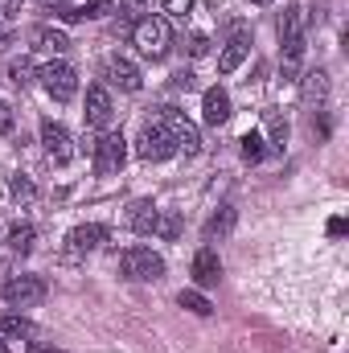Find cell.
<instances>
[{
	"instance_id": "cell-1",
	"label": "cell",
	"mask_w": 349,
	"mask_h": 353,
	"mask_svg": "<svg viewBox=\"0 0 349 353\" xmlns=\"http://www.w3.org/2000/svg\"><path fill=\"white\" fill-rule=\"evenodd\" d=\"M304 29H308V12L300 4H292L283 17H279V41H283V70L296 74L300 70V58H304Z\"/></svg>"
},
{
	"instance_id": "cell-2",
	"label": "cell",
	"mask_w": 349,
	"mask_h": 353,
	"mask_svg": "<svg viewBox=\"0 0 349 353\" xmlns=\"http://www.w3.org/2000/svg\"><path fill=\"white\" fill-rule=\"evenodd\" d=\"M169 41H173V29H169L165 17H140V21L132 25V46H136L144 58H152V62H161V58L169 54Z\"/></svg>"
},
{
	"instance_id": "cell-3",
	"label": "cell",
	"mask_w": 349,
	"mask_h": 353,
	"mask_svg": "<svg viewBox=\"0 0 349 353\" xmlns=\"http://www.w3.org/2000/svg\"><path fill=\"white\" fill-rule=\"evenodd\" d=\"M119 271H123V279L157 283V279L165 275V259H161L157 251H148V247H128V251L119 255Z\"/></svg>"
},
{
	"instance_id": "cell-4",
	"label": "cell",
	"mask_w": 349,
	"mask_h": 353,
	"mask_svg": "<svg viewBox=\"0 0 349 353\" xmlns=\"http://www.w3.org/2000/svg\"><path fill=\"white\" fill-rule=\"evenodd\" d=\"M37 79H41V87H46V94H50L54 103H70V99L79 94V74H74V66H66L62 58L46 62V66L37 70Z\"/></svg>"
},
{
	"instance_id": "cell-5",
	"label": "cell",
	"mask_w": 349,
	"mask_h": 353,
	"mask_svg": "<svg viewBox=\"0 0 349 353\" xmlns=\"http://www.w3.org/2000/svg\"><path fill=\"white\" fill-rule=\"evenodd\" d=\"M161 123L169 128L177 152H185V157H197V152H201V132H197L193 119H185V111H177V107H161Z\"/></svg>"
},
{
	"instance_id": "cell-6",
	"label": "cell",
	"mask_w": 349,
	"mask_h": 353,
	"mask_svg": "<svg viewBox=\"0 0 349 353\" xmlns=\"http://www.w3.org/2000/svg\"><path fill=\"white\" fill-rule=\"evenodd\" d=\"M136 152H140V161H169V157H177V144L169 136V128L161 119H152V123H144V132L136 140Z\"/></svg>"
},
{
	"instance_id": "cell-7",
	"label": "cell",
	"mask_w": 349,
	"mask_h": 353,
	"mask_svg": "<svg viewBox=\"0 0 349 353\" xmlns=\"http://www.w3.org/2000/svg\"><path fill=\"white\" fill-rule=\"evenodd\" d=\"M123 161H128V140L119 136V132H103L99 136V144H94V173L99 176H111L123 169Z\"/></svg>"
},
{
	"instance_id": "cell-8",
	"label": "cell",
	"mask_w": 349,
	"mask_h": 353,
	"mask_svg": "<svg viewBox=\"0 0 349 353\" xmlns=\"http://www.w3.org/2000/svg\"><path fill=\"white\" fill-rule=\"evenodd\" d=\"M4 300H8V308H37L46 300V279L41 275H12L4 283Z\"/></svg>"
},
{
	"instance_id": "cell-9",
	"label": "cell",
	"mask_w": 349,
	"mask_h": 353,
	"mask_svg": "<svg viewBox=\"0 0 349 353\" xmlns=\"http://www.w3.org/2000/svg\"><path fill=\"white\" fill-rule=\"evenodd\" d=\"M41 144H46V157H50L54 165H70V161H74V140H70V132H66L62 123L46 119V123H41Z\"/></svg>"
},
{
	"instance_id": "cell-10",
	"label": "cell",
	"mask_w": 349,
	"mask_h": 353,
	"mask_svg": "<svg viewBox=\"0 0 349 353\" xmlns=\"http://www.w3.org/2000/svg\"><path fill=\"white\" fill-rule=\"evenodd\" d=\"M87 123L90 128H99V132H107L111 128V119H115V103H111V90L103 87V83H94L87 87Z\"/></svg>"
},
{
	"instance_id": "cell-11",
	"label": "cell",
	"mask_w": 349,
	"mask_h": 353,
	"mask_svg": "<svg viewBox=\"0 0 349 353\" xmlns=\"http://www.w3.org/2000/svg\"><path fill=\"white\" fill-rule=\"evenodd\" d=\"M99 243H107V226L99 222H87V226H74L66 234V259H79V255H90Z\"/></svg>"
},
{
	"instance_id": "cell-12",
	"label": "cell",
	"mask_w": 349,
	"mask_h": 353,
	"mask_svg": "<svg viewBox=\"0 0 349 353\" xmlns=\"http://www.w3.org/2000/svg\"><path fill=\"white\" fill-rule=\"evenodd\" d=\"M103 79L111 83V87H119V90H140V70H136V62H128V58H107V66H103Z\"/></svg>"
},
{
	"instance_id": "cell-13",
	"label": "cell",
	"mask_w": 349,
	"mask_h": 353,
	"mask_svg": "<svg viewBox=\"0 0 349 353\" xmlns=\"http://www.w3.org/2000/svg\"><path fill=\"white\" fill-rule=\"evenodd\" d=\"M193 283L197 288H214L218 279H222V259H218V251L214 247H201L197 255H193Z\"/></svg>"
},
{
	"instance_id": "cell-14",
	"label": "cell",
	"mask_w": 349,
	"mask_h": 353,
	"mask_svg": "<svg viewBox=\"0 0 349 353\" xmlns=\"http://www.w3.org/2000/svg\"><path fill=\"white\" fill-rule=\"evenodd\" d=\"M201 119H206L210 128H222V123L230 119V94L222 87L206 90V99H201Z\"/></svg>"
},
{
	"instance_id": "cell-15",
	"label": "cell",
	"mask_w": 349,
	"mask_h": 353,
	"mask_svg": "<svg viewBox=\"0 0 349 353\" xmlns=\"http://www.w3.org/2000/svg\"><path fill=\"white\" fill-rule=\"evenodd\" d=\"M33 50H37V54H50V58H66V54H70V37H66L62 29H50V25H46V29L33 33Z\"/></svg>"
},
{
	"instance_id": "cell-16",
	"label": "cell",
	"mask_w": 349,
	"mask_h": 353,
	"mask_svg": "<svg viewBox=\"0 0 349 353\" xmlns=\"http://www.w3.org/2000/svg\"><path fill=\"white\" fill-rule=\"evenodd\" d=\"M157 222H161V210H157V201H148V197H140V201L132 205V214H128V226H132L136 234H157Z\"/></svg>"
},
{
	"instance_id": "cell-17",
	"label": "cell",
	"mask_w": 349,
	"mask_h": 353,
	"mask_svg": "<svg viewBox=\"0 0 349 353\" xmlns=\"http://www.w3.org/2000/svg\"><path fill=\"white\" fill-rule=\"evenodd\" d=\"M235 222H239V210L235 205H222L210 222H206V243H214V239H226L230 230H235Z\"/></svg>"
},
{
	"instance_id": "cell-18",
	"label": "cell",
	"mask_w": 349,
	"mask_h": 353,
	"mask_svg": "<svg viewBox=\"0 0 349 353\" xmlns=\"http://www.w3.org/2000/svg\"><path fill=\"white\" fill-rule=\"evenodd\" d=\"M325 99H329V70H312V74L304 79V103L321 111Z\"/></svg>"
},
{
	"instance_id": "cell-19",
	"label": "cell",
	"mask_w": 349,
	"mask_h": 353,
	"mask_svg": "<svg viewBox=\"0 0 349 353\" xmlns=\"http://www.w3.org/2000/svg\"><path fill=\"white\" fill-rule=\"evenodd\" d=\"M33 239H37V230H33L29 222L8 226V251H12V255H29V251H33Z\"/></svg>"
},
{
	"instance_id": "cell-20",
	"label": "cell",
	"mask_w": 349,
	"mask_h": 353,
	"mask_svg": "<svg viewBox=\"0 0 349 353\" xmlns=\"http://www.w3.org/2000/svg\"><path fill=\"white\" fill-rule=\"evenodd\" d=\"M177 304H181L185 312H193V316H210V312H214V304H210L197 288H185V292L177 296Z\"/></svg>"
},
{
	"instance_id": "cell-21",
	"label": "cell",
	"mask_w": 349,
	"mask_h": 353,
	"mask_svg": "<svg viewBox=\"0 0 349 353\" xmlns=\"http://www.w3.org/2000/svg\"><path fill=\"white\" fill-rule=\"evenodd\" d=\"M243 58H247V41H230V46L222 50V58H218V70H222V74H235V70L243 66Z\"/></svg>"
},
{
	"instance_id": "cell-22",
	"label": "cell",
	"mask_w": 349,
	"mask_h": 353,
	"mask_svg": "<svg viewBox=\"0 0 349 353\" xmlns=\"http://www.w3.org/2000/svg\"><path fill=\"white\" fill-rule=\"evenodd\" d=\"M0 333L4 337H33V325L17 312H0Z\"/></svg>"
},
{
	"instance_id": "cell-23",
	"label": "cell",
	"mask_w": 349,
	"mask_h": 353,
	"mask_svg": "<svg viewBox=\"0 0 349 353\" xmlns=\"http://www.w3.org/2000/svg\"><path fill=\"white\" fill-rule=\"evenodd\" d=\"M8 79H12L17 87H29V83L37 79V70H33L29 58H12V62H8Z\"/></svg>"
},
{
	"instance_id": "cell-24",
	"label": "cell",
	"mask_w": 349,
	"mask_h": 353,
	"mask_svg": "<svg viewBox=\"0 0 349 353\" xmlns=\"http://www.w3.org/2000/svg\"><path fill=\"white\" fill-rule=\"evenodd\" d=\"M263 123H267V132H271V144L283 148V140H288V119H283L279 111H263Z\"/></svg>"
},
{
	"instance_id": "cell-25",
	"label": "cell",
	"mask_w": 349,
	"mask_h": 353,
	"mask_svg": "<svg viewBox=\"0 0 349 353\" xmlns=\"http://www.w3.org/2000/svg\"><path fill=\"white\" fill-rule=\"evenodd\" d=\"M239 144H243V161H247V165H259L263 152H267V148H263V136H259V132H247Z\"/></svg>"
},
{
	"instance_id": "cell-26",
	"label": "cell",
	"mask_w": 349,
	"mask_h": 353,
	"mask_svg": "<svg viewBox=\"0 0 349 353\" xmlns=\"http://www.w3.org/2000/svg\"><path fill=\"white\" fill-rule=\"evenodd\" d=\"M12 197H17V201H33V197H37L33 181H29L25 173H17V176H12Z\"/></svg>"
},
{
	"instance_id": "cell-27",
	"label": "cell",
	"mask_w": 349,
	"mask_h": 353,
	"mask_svg": "<svg viewBox=\"0 0 349 353\" xmlns=\"http://www.w3.org/2000/svg\"><path fill=\"white\" fill-rule=\"evenodd\" d=\"M157 234L173 243L177 234H181V218H177V214H161V222H157Z\"/></svg>"
},
{
	"instance_id": "cell-28",
	"label": "cell",
	"mask_w": 349,
	"mask_h": 353,
	"mask_svg": "<svg viewBox=\"0 0 349 353\" xmlns=\"http://www.w3.org/2000/svg\"><path fill=\"white\" fill-rule=\"evenodd\" d=\"M189 54H193V58H206V54H210V37H206V33H193V37H189Z\"/></svg>"
},
{
	"instance_id": "cell-29",
	"label": "cell",
	"mask_w": 349,
	"mask_h": 353,
	"mask_svg": "<svg viewBox=\"0 0 349 353\" xmlns=\"http://www.w3.org/2000/svg\"><path fill=\"white\" fill-rule=\"evenodd\" d=\"M12 123H17V115H12V107L0 99V136H8V132H12Z\"/></svg>"
},
{
	"instance_id": "cell-30",
	"label": "cell",
	"mask_w": 349,
	"mask_h": 353,
	"mask_svg": "<svg viewBox=\"0 0 349 353\" xmlns=\"http://www.w3.org/2000/svg\"><path fill=\"white\" fill-rule=\"evenodd\" d=\"M189 8H193V0H165V12H173V17H189Z\"/></svg>"
},
{
	"instance_id": "cell-31",
	"label": "cell",
	"mask_w": 349,
	"mask_h": 353,
	"mask_svg": "<svg viewBox=\"0 0 349 353\" xmlns=\"http://www.w3.org/2000/svg\"><path fill=\"white\" fill-rule=\"evenodd\" d=\"M173 87L177 90H189V87H193V74H189V70H177V74H173Z\"/></svg>"
},
{
	"instance_id": "cell-32",
	"label": "cell",
	"mask_w": 349,
	"mask_h": 353,
	"mask_svg": "<svg viewBox=\"0 0 349 353\" xmlns=\"http://www.w3.org/2000/svg\"><path fill=\"white\" fill-rule=\"evenodd\" d=\"M0 12H4V17H17V12H21V0H0Z\"/></svg>"
},
{
	"instance_id": "cell-33",
	"label": "cell",
	"mask_w": 349,
	"mask_h": 353,
	"mask_svg": "<svg viewBox=\"0 0 349 353\" xmlns=\"http://www.w3.org/2000/svg\"><path fill=\"white\" fill-rule=\"evenodd\" d=\"M329 234L341 239V234H346V218H333V222H329Z\"/></svg>"
},
{
	"instance_id": "cell-34",
	"label": "cell",
	"mask_w": 349,
	"mask_h": 353,
	"mask_svg": "<svg viewBox=\"0 0 349 353\" xmlns=\"http://www.w3.org/2000/svg\"><path fill=\"white\" fill-rule=\"evenodd\" d=\"M37 4H46V8H54V12H62V8H70L74 0H37Z\"/></svg>"
},
{
	"instance_id": "cell-35",
	"label": "cell",
	"mask_w": 349,
	"mask_h": 353,
	"mask_svg": "<svg viewBox=\"0 0 349 353\" xmlns=\"http://www.w3.org/2000/svg\"><path fill=\"white\" fill-rule=\"evenodd\" d=\"M29 353H62V350H46V345H29Z\"/></svg>"
},
{
	"instance_id": "cell-36",
	"label": "cell",
	"mask_w": 349,
	"mask_h": 353,
	"mask_svg": "<svg viewBox=\"0 0 349 353\" xmlns=\"http://www.w3.org/2000/svg\"><path fill=\"white\" fill-rule=\"evenodd\" d=\"M251 4H271V0H251Z\"/></svg>"
}]
</instances>
